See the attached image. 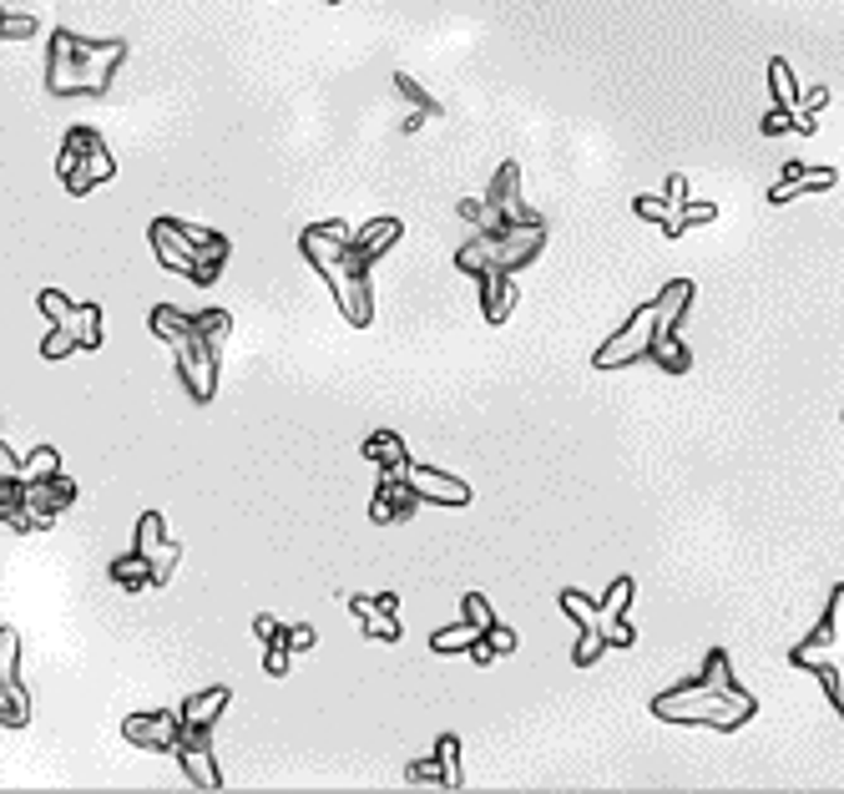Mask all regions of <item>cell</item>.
Masks as SVG:
<instances>
[{"instance_id":"15","label":"cell","mask_w":844,"mask_h":794,"mask_svg":"<svg viewBox=\"0 0 844 794\" xmlns=\"http://www.w3.org/2000/svg\"><path fill=\"white\" fill-rule=\"evenodd\" d=\"M177 765H182V774H188L192 790H223V774L218 765H213V749L207 744H192V739H177Z\"/></svg>"},{"instance_id":"16","label":"cell","mask_w":844,"mask_h":794,"mask_svg":"<svg viewBox=\"0 0 844 794\" xmlns=\"http://www.w3.org/2000/svg\"><path fill=\"white\" fill-rule=\"evenodd\" d=\"M350 613L364 622V633L379 638V643H400V638H405V628L394 622V613L390 607H379L375 597H350Z\"/></svg>"},{"instance_id":"37","label":"cell","mask_w":844,"mask_h":794,"mask_svg":"<svg viewBox=\"0 0 844 794\" xmlns=\"http://www.w3.org/2000/svg\"><path fill=\"white\" fill-rule=\"evenodd\" d=\"M314 643H319L314 622H289V628H284V647H289V653H308Z\"/></svg>"},{"instance_id":"30","label":"cell","mask_w":844,"mask_h":794,"mask_svg":"<svg viewBox=\"0 0 844 794\" xmlns=\"http://www.w3.org/2000/svg\"><path fill=\"white\" fill-rule=\"evenodd\" d=\"M56 471H61L56 445H36V451L21 461V481H41V476H56Z\"/></svg>"},{"instance_id":"22","label":"cell","mask_w":844,"mask_h":794,"mask_svg":"<svg viewBox=\"0 0 844 794\" xmlns=\"http://www.w3.org/2000/svg\"><path fill=\"white\" fill-rule=\"evenodd\" d=\"M436 765H440L445 790H461V784H466V769H461V739H455V734H440L436 739Z\"/></svg>"},{"instance_id":"3","label":"cell","mask_w":844,"mask_h":794,"mask_svg":"<svg viewBox=\"0 0 844 794\" xmlns=\"http://www.w3.org/2000/svg\"><path fill=\"white\" fill-rule=\"evenodd\" d=\"M339 249H344V243L324 238L314 223L299 234V253L308 259V268L329 283V294H335V304L344 310V319H350L354 329H364V324L375 319V289H369V274H344V268H339Z\"/></svg>"},{"instance_id":"43","label":"cell","mask_w":844,"mask_h":794,"mask_svg":"<svg viewBox=\"0 0 844 794\" xmlns=\"http://www.w3.org/2000/svg\"><path fill=\"white\" fill-rule=\"evenodd\" d=\"M405 780H415V784H440V790H445V780H440V765H436V759H420V765H410V769H405Z\"/></svg>"},{"instance_id":"23","label":"cell","mask_w":844,"mask_h":794,"mask_svg":"<svg viewBox=\"0 0 844 794\" xmlns=\"http://www.w3.org/2000/svg\"><path fill=\"white\" fill-rule=\"evenodd\" d=\"M147 324H152V335H158L162 344H177V339L192 335V314H177V310H167V304H158V310L147 314Z\"/></svg>"},{"instance_id":"21","label":"cell","mask_w":844,"mask_h":794,"mask_svg":"<svg viewBox=\"0 0 844 794\" xmlns=\"http://www.w3.org/2000/svg\"><path fill=\"white\" fill-rule=\"evenodd\" d=\"M21 491H26L21 481H0V521H5L11 531H21V537H26V531H36V527H30V516H26V501H21Z\"/></svg>"},{"instance_id":"33","label":"cell","mask_w":844,"mask_h":794,"mask_svg":"<svg viewBox=\"0 0 844 794\" xmlns=\"http://www.w3.org/2000/svg\"><path fill=\"white\" fill-rule=\"evenodd\" d=\"M192 335H203V339H213V344H223V339L234 335V319L223 310H203V314H192Z\"/></svg>"},{"instance_id":"10","label":"cell","mask_w":844,"mask_h":794,"mask_svg":"<svg viewBox=\"0 0 844 794\" xmlns=\"http://www.w3.org/2000/svg\"><path fill=\"white\" fill-rule=\"evenodd\" d=\"M26 491H21V501H26V516L36 531H51L56 527L61 506H72L76 501V481H66V476H41V481H21Z\"/></svg>"},{"instance_id":"6","label":"cell","mask_w":844,"mask_h":794,"mask_svg":"<svg viewBox=\"0 0 844 794\" xmlns=\"http://www.w3.org/2000/svg\"><path fill=\"white\" fill-rule=\"evenodd\" d=\"M218 350L223 344H213V339H203V335H188L173 344L177 375H182V385H188V395L198 400V405H207V400L218 395Z\"/></svg>"},{"instance_id":"14","label":"cell","mask_w":844,"mask_h":794,"mask_svg":"<svg viewBox=\"0 0 844 794\" xmlns=\"http://www.w3.org/2000/svg\"><path fill=\"white\" fill-rule=\"evenodd\" d=\"M476 279H481L486 324H506L511 304H516V283H511V274H506V268H476Z\"/></svg>"},{"instance_id":"45","label":"cell","mask_w":844,"mask_h":794,"mask_svg":"<svg viewBox=\"0 0 844 794\" xmlns=\"http://www.w3.org/2000/svg\"><path fill=\"white\" fill-rule=\"evenodd\" d=\"M253 633H259V643H278V638H284V622L263 613V618H253Z\"/></svg>"},{"instance_id":"38","label":"cell","mask_w":844,"mask_h":794,"mask_svg":"<svg viewBox=\"0 0 844 794\" xmlns=\"http://www.w3.org/2000/svg\"><path fill=\"white\" fill-rule=\"evenodd\" d=\"M632 213H638V218H653V223H668L678 207H672L668 198H632Z\"/></svg>"},{"instance_id":"50","label":"cell","mask_w":844,"mask_h":794,"mask_svg":"<svg viewBox=\"0 0 844 794\" xmlns=\"http://www.w3.org/2000/svg\"><path fill=\"white\" fill-rule=\"evenodd\" d=\"M824 102H830V91H824V87H809V91H804V102H799V106H809V112H819V106H824Z\"/></svg>"},{"instance_id":"5","label":"cell","mask_w":844,"mask_h":794,"mask_svg":"<svg viewBox=\"0 0 844 794\" xmlns=\"http://www.w3.org/2000/svg\"><path fill=\"white\" fill-rule=\"evenodd\" d=\"M668 299H672V283L657 299L638 304V310H632V319H627L622 329H617V335H612L607 344L592 354V365H597V369H622V365H638V360H653L657 319H663V304H668Z\"/></svg>"},{"instance_id":"27","label":"cell","mask_w":844,"mask_h":794,"mask_svg":"<svg viewBox=\"0 0 844 794\" xmlns=\"http://www.w3.org/2000/svg\"><path fill=\"white\" fill-rule=\"evenodd\" d=\"M72 329H76V339H81V350H102V304H81Z\"/></svg>"},{"instance_id":"9","label":"cell","mask_w":844,"mask_h":794,"mask_svg":"<svg viewBox=\"0 0 844 794\" xmlns=\"http://www.w3.org/2000/svg\"><path fill=\"white\" fill-rule=\"evenodd\" d=\"M137 552L147 557V567H152V582L158 588H167L177 572V562H182V546L167 537V527H162V512H142V521H137Z\"/></svg>"},{"instance_id":"42","label":"cell","mask_w":844,"mask_h":794,"mask_svg":"<svg viewBox=\"0 0 844 794\" xmlns=\"http://www.w3.org/2000/svg\"><path fill=\"white\" fill-rule=\"evenodd\" d=\"M602 638L617 643V647H632V643H638V628H632L627 618H617V622H602Z\"/></svg>"},{"instance_id":"47","label":"cell","mask_w":844,"mask_h":794,"mask_svg":"<svg viewBox=\"0 0 844 794\" xmlns=\"http://www.w3.org/2000/svg\"><path fill=\"white\" fill-rule=\"evenodd\" d=\"M461 218H466V223H481V228H486V223H491V207H486V198H466V203H461Z\"/></svg>"},{"instance_id":"1","label":"cell","mask_w":844,"mask_h":794,"mask_svg":"<svg viewBox=\"0 0 844 794\" xmlns=\"http://www.w3.org/2000/svg\"><path fill=\"white\" fill-rule=\"evenodd\" d=\"M754 693H743L733 683V663H728L723 647L708 653L698 678H688L678 689L657 693L653 698V714L663 723H703V729H718V734H733L743 723L754 719Z\"/></svg>"},{"instance_id":"32","label":"cell","mask_w":844,"mask_h":794,"mask_svg":"<svg viewBox=\"0 0 844 794\" xmlns=\"http://www.w3.org/2000/svg\"><path fill=\"white\" fill-rule=\"evenodd\" d=\"M769 81H773V102H779V106H799V87H794L789 61H779V56L769 61Z\"/></svg>"},{"instance_id":"7","label":"cell","mask_w":844,"mask_h":794,"mask_svg":"<svg viewBox=\"0 0 844 794\" xmlns=\"http://www.w3.org/2000/svg\"><path fill=\"white\" fill-rule=\"evenodd\" d=\"M400 228H405V223L390 218V213L375 218V223H364V228H354L350 243L339 249V268H344V274H369L375 259H385V253L400 243Z\"/></svg>"},{"instance_id":"25","label":"cell","mask_w":844,"mask_h":794,"mask_svg":"<svg viewBox=\"0 0 844 794\" xmlns=\"http://www.w3.org/2000/svg\"><path fill=\"white\" fill-rule=\"evenodd\" d=\"M0 683L21 689V633L15 628H0Z\"/></svg>"},{"instance_id":"29","label":"cell","mask_w":844,"mask_h":794,"mask_svg":"<svg viewBox=\"0 0 844 794\" xmlns=\"http://www.w3.org/2000/svg\"><path fill=\"white\" fill-rule=\"evenodd\" d=\"M394 87H400V97H405V102L415 106V112H425V117H445V106H440L436 97H430V91H425L420 81H415V76L400 72V76H394Z\"/></svg>"},{"instance_id":"35","label":"cell","mask_w":844,"mask_h":794,"mask_svg":"<svg viewBox=\"0 0 844 794\" xmlns=\"http://www.w3.org/2000/svg\"><path fill=\"white\" fill-rule=\"evenodd\" d=\"M36 30H41L36 15H5L0 11V41H30Z\"/></svg>"},{"instance_id":"40","label":"cell","mask_w":844,"mask_h":794,"mask_svg":"<svg viewBox=\"0 0 844 794\" xmlns=\"http://www.w3.org/2000/svg\"><path fill=\"white\" fill-rule=\"evenodd\" d=\"M678 218H683V228H703V223H714V218H718V207H714V203H688V198H683Z\"/></svg>"},{"instance_id":"48","label":"cell","mask_w":844,"mask_h":794,"mask_svg":"<svg viewBox=\"0 0 844 794\" xmlns=\"http://www.w3.org/2000/svg\"><path fill=\"white\" fill-rule=\"evenodd\" d=\"M466 653H470V663H476V668H491V663H495V658H501V653H495V647H491V643H486V638H476V643H470V647H466Z\"/></svg>"},{"instance_id":"28","label":"cell","mask_w":844,"mask_h":794,"mask_svg":"<svg viewBox=\"0 0 844 794\" xmlns=\"http://www.w3.org/2000/svg\"><path fill=\"white\" fill-rule=\"evenodd\" d=\"M632 592H638V582H632V577H617V582H612V592H607V597H597V607H602V622H617V618H627V603H632Z\"/></svg>"},{"instance_id":"31","label":"cell","mask_w":844,"mask_h":794,"mask_svg":"<svg viewBox=\"0 0 844 794\" xmlns=\"http://www.w3.org/2000/svg\"><path fill=\"white\" fill-rule=\"evenodd\" d=\"M76 350H81V339H76L72 324H51V335L41 339V360H66Z\"/></svg>"},{"instance_id":"24","label":"cell","mask_w":844,"mask_h":794,"mask_svg":"<svg viewBox=\"0 0 844 794\" xmlns=\"http://www.w3.org/2000/svg\"><path fill=\"white\" fill-rule=\"evenodd\" d=\"M476 638H486V628H476L470 618H461L455 628H440V633L430 638V647H436V653H466Z\"/></svg>"},{"instance_id":"19","label":"cell","mask_w":844,"mask_h":794,"mask_svg":"<svg viewBox=\"0 0 844 794\" xmlns=\"http://www.w3.org/2000/svg\"><path fill=\"white\" fill-rule=\"evenodd\" d=\"M106 572H112V582H117L122 592H147V588H158V582H152V567H147V557L137 552V546H131V552H122V557L112 562Z\"/></svg>"},{"instance_id":"13","label":"cell","mask_w":844,"mask_h":794,"mask_svg":"<svg viewBox=\"0 0 844 794\" xmlns=\"http://www.w3.org/2000/svg\"><path fill=\"white\" fill-rule=\"evenodd\" d=\"M405 486L420 501H451V506H470V486L466 481H455V476H440V471H430V466H415V461L405 466Z\"/></svg>"},{"instance_id":"26","label":"cell","mask_w":844,"mask_h":794,"mask_svg":"<svg viewBox=\"0 0 844 794\" xmlns=\"http://www.w3.org/2000/svg\"><path fill=\"white\" fill-rule=\"evenodd\" d=\"M0 723H5V729H26L30 723L26 689H5V683H0Z\"/></svg>"},{"instance_id":"34","label":"cell","mask_w":844,"mask_h":794,"mask_svg":"<svg viewBox=\"0 0 844 794\" xmlns=\"http://www.w3.org/2000/svg\"><path fill=\"white\" fill-rule=\"evenodd\" d=\"M36 304H41V314L51 324H72L76 310H81V304H72V299L61 294V289H41V294H36Z\"/></svg>"},{"instance_id":"18","label":"cell","mask_w":844,"mask_h":794,"mask_svg":"<svg viewBox=\"0 0 844 794\" xmlns=\"http://www.w3.org/2000/svg\"><path fill=\"white\" fill-rule=\"evenodd\" d=\"M364 461H379V466H385V476H405L410 451H405V441H400L394 430H375V436L364 441Z\"/></svg>"},{"instance_id":"4","label":"cell","mask_w":844,"mask_h":794,"mask_svg":"<svg viewBox=\"0 0 844 794\" xmlns=\"http://www.w3.org/2000/svg\"><path fill=\"white\" fill-rule=\"evenodd\" d=\"M56 173H61V182H66V192H72V198H87L91 188L112 182L117 162H112V152H106V142H102V133H97V127H72V133H66V142H61Z\"/></svg>"},{"instance_id":"41","label":"cell","mask_w":844,"mask_h":794,"mask_svg":"<svg viewBox=\"0 0 844 794\" xmlns=\"http://www.w3.org/2000/svg\"><path fill=\"white\" fill-rule=\"evenodd\" d=\"M223 264H228V259H198L188 279L198 283V289H213V283H218V274H223Z\"/></svg>"},{"instance_id":"20","label":"cell","mask_w":844,"mask_h":794,"mask_svg":"<svg viewBox=\"0 0 844 794\" xmlns=\"http://www.w3.org/2000/svg\"><path fill=\"white\" fill-rule=\"evenodd\" d=\"M511 203H521V167H516V162H506V167L495 173V182L486 188V207H491V218H501Z\"/></svg>"},{"instance_id":"12","label":"cell","mask_w":844,"mask_h":794,"mask_svg":"<svg viewBox=\"0 0 844 794\" xmlns=\"http://www.w3.org/2000/svg\"><path fill=\"white\" fill-rule=\"evenodd\" d=\"M234 704V689H223V683H213V689L192 693V698H182V708H177V723H182V739H192V744H207V734H213V723H218V714Z\"/></svg>"},{"instance_id":"49","label":"cell","mask_w":844,"mask_h":794,"mask_svg":"<svg viewBox=\"0 0 844 794\" xmlns=\"http://www.w3.org/2000/svg\"><path fill=\"white\" fill-rule=\"evenodd\" d=\"M683 192H688V177H683V173H672V177H668V203H672V207H683Z\"/></svg>"},{"instance_id":"11","label":"cell","mask_w":844,"mask_h":794,"mask_svg":"<svg viewBox=\"0 0 844 794\" xmlns=\"http://www.w3.org/2000/svg\"><path fill=\"white\" fill-rule=\"evenodd\" d=\"M562 613L577 622V653H571V658H577V668H587V663H592L602 647H607V638H602V607H597V597H587V592L567 588V592H562Z\"/></svg>"},{"instance_id":"44","label":"cell","mask_w":844,"mask_h":794,"mask_svg":"<svg viewBox=\"0 0 844 794\" xmlns=\"http://www.w3.org/2000/svg\"><path fill=\"white\" fill-rule=\"evenodd\" d=\"M486 643H491L495 653H511V647H516V633H511L506 622H491V628H486Z\"/></svg>"},{"instance_id":"2","label":"cell","mask_w":844,"mask_h":794,"mask_svg":"<svg viewBox=\"0 0 844 794\" xmlns=\"http://www.w3.org/2000/svg\"><path fill=\"white\" fill-rule=\"evenodd\" d=\"M127 61V41H87L76 30H51V56H46V91L51 97H106L112 76Z\"/></svg>"},{"instance_id":"8","label":"cell","mask_w":844,"mask_h":794,"mask_svg":"<svg viewBox=\"0 0 844 794\" xmlns=\"http://www.w3.org/2000/svg\"><path fill=\"white\" fill-rule=\"evenodd\" d=\"M122 739H127L131 749L173 754L177 739H182V723H177V714H167V708H142V714H127V719H122Z\"/></svg>"},{"instance_id":"46","label":"cell","mask_w":844,"mask_h":794,"mask_svg":"<svg viewBox=\"0 0 844 794\" xmlns=\"http://www.w3.org/2000/svg\"><path fill=\"white\" fill-rule=\"evenodd\" d=\"M0 481H21V456L0 441Z\"/></svg>"},{"instance_id":"17","label":"cell","mask_w":844,"mask_h":794,"mask_svg":"<svg viewBox=\"0 0 844 794\" xmlns=\"http://www.w3.org/2000/svg\"><path fill=\"white\" fill-rule=\"evenodd\" d=\"M173 228L182 243L192 249V259H228V238L213 234V228H198V223H182V218H162Z\"/></svg>"},{"instance_id":"39","label":"cell","mask_w":844,"mask_h":794,"mask_svg":"<svg viewBox=\"0 0 844 794\" xmlns=\"http://www.w3.org/2000/svg\"><path fill=\"white\" fill-rule=\"evenodd\" d=\"M461 613H466L470 622H476V628H491L495 622V613H491V603H486L481 592H466V603H461Z\"/></svg>"},{"instance_id":"51","label":"cell","mask_w":844,"mask_h":794,"mask_svg":"<svg viewBox=\"0 0 844 794\" xmlns=\"http://www.w3.org/2000/svg\"><path fill=\"white\" fill-rule=\"evenodd\" d=\"M324 5H339V0H324Z\"/></svg>"},{"instance_id":"36","label":"cell","mask_w":844,"mask_h":794,"mask_svg":"<svg viewBox=\"0 0 844 794\" xmlns=\"http://www.w3.org/2000/svg\"><path fill=\"white\" fill-rule=\"evenodd\" d=\"M289 668H293V653L284 647V638H278V643H263V673H268V678H284Z\"/></svg>"}]
</instances>
